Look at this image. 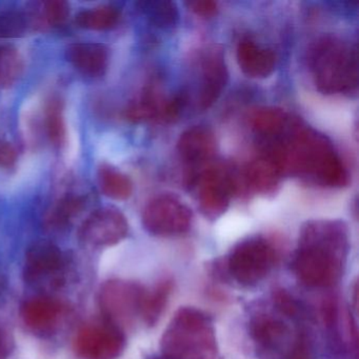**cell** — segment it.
I'll list each match as a JSON object with an SVG mask.
<instances>
[{
  "instance_id": "obj_7",
  "label": "cell",
  "mask_w": 359,
  "mask_h": 359,
  "mask_svg": "<svg viewBox=\"0 0 359 359\" xmlns=\"http://www.w3.org/2000/svg\"><path fill=\"white\" fill-rule=\"evenodd\" d=\"M125 348V331L104 318L81 325L72 340L79 359H117Z\"/></svg>"
},
{
  "instance_id": "obj_21",
  "label": "cell",
  "mask_w": 359,
  "mask_h": 359,
  "mask_svg": "<svg viewBox=\"0 0 359 359\" xmlns=\"http://www.w3.org/2000/svg\"><path fill=\"white\" fill-rule=\"evenodd\" d=\"M98 184L102 194L114 201H127L133 193V184L129 176L107 163L98 169Z\"/></svg>"
},
{
  "instance_id": "obj_6",
  "label": "cell",
  "mask_w": 359,
  "mask_h": 359,
  "mask_svg": "<svg viewBox=\"0 0 359 359\" xmlns=\"http://www.w3.org/2000/svg\"><path fill=\"white\" fill-rule=\"evenodd\" d=\"M277 259V250L268 239L251 237L235 245L229 256L228 271L239 285L252 287L270 274Z\"/></svg>"
},
{
  "instance_id": "obj_27",
  "label": "cell",
  "mask_w": 359,
  "mask_h": 359,
  "mask_svg": "<svg viewBox=\"0 0 359 359\" xmlns=\"http://www.w3.org/2000/svg\"><path fill=\"white\" fill-rule=\"evenodd\" d=\"M45 127L50 142L55 147H62L66 142L67 129L64 104L58 97L50 98L46 104Z\"/></svg>"
},
{
  "instance_id": "obj_29",
  "label": "cell",
  "mask_w": 359,
  "mask_h": 359,
  "mask_svg": "<svg viewBox=\"0 0 359 359\" xmlns=\"http://www.w3.org/2000/svg\"><path fill=\"white\" fill-rule=\"evenodd\" d=\"M26 28V22L20 14H0V37H18L22 35Z\"/></svg>"
},
{
  "instance_id": "obj_35",
  "label": "cell",
  "mask_w": 359,
  "mask_h": 359,
  "mask_svg": "<svg viewBox=\"0 0 359 359\" xmlns=\"http://www.w3.org/2000/svg\"><path fill=\"white\" fill-rule=\"evenodd\" d=\"M323 317L325 323L327 325H333L335 323L336 317H337V306H336L335 300L330 299L325 300L323 304Z\"/></svg>"
},
{
  "instance_id": "obj_5",
  "label": "cell",
  "mask_w": 359,
  "mask_h": 359,
  "mask_svg": "<svg viewBox=\"0 0 359 359\" xmlns=\"http://www.w3.org/2000/svg\"><path fill=\"white\" fill-rule=\"evenodd\" d=\"M73 260L55 243L39 241L26 253L24 279L33 287L62 289L72 279Z\"/></svg>"
},
{
  "instance_id": "obj_34",
  "label": "cell",
  "mask_w": 359,
  "mask_h": 359,
  "mask_svg": "<svg viewBox=\"0 0 359 359\" xmlns=\"http://www.w3.org/2000/svg\"><path fill=\"white\" fill-rule=\"evenodd\" d=\"M15 342L9 330L0 327V359H9L13 352Z\"/></svg>"
},
{
  "instance_id": "obj_13",
  "label": "cell",
  "mask_w": 359,
  "mask_h": 359,
  "mask_svg": "<svg viewBox=\"0 0 359 359\" xmlns=\"http://www.w3.org/2000/svg\"><path fill=\"white\" fill-rule=\"evenodd\" d=\"M201 83L198 104L203 110L211 108L226 89L229 81L228 68L222 46L208 48L201 58Z\"/></svg>"
},
{
  "instance_id": "obj_17",
  "label": "cell",
  "mask_w": 359,
  "mask_h": 359,
  "mask_svg": "<svg viewBox=\"0 0 359 359\" xmlns=\"http://www.w3.org/2000/svg\"><path fill=\"white\" fill-rule=\"evenodd\" d=\"M283 170L276 161L266 155L254 159L245 168V177L248 184L256 192L271 194L276 190L283 177Z\"/></svg>"
},
{
  "instance_id": "obj_16",
  "label": "cell",
  "mask_w": 359,
  "mask_h": 359,
  "mask_svg": "<svg viewBox=\"0 0 359 359\" xmlns=\"http://www.w3.org/2000/svg\"><path fill=\"white\" fill-rule=\"evenodd\" d=\"M237 62L243 74L251 79H262L274 72L276 56L271 50L256 45L251 39H245L237 48Z\"/></svg>"
},
{
  "instance_id": "obj_31",
  "label": "cell",
  "mask_w": 359,
  "mask_h": 359,
  "mask_svg": "<svg viewBox=\"0 0 359 359\" xmlns=\"http://www.w3.org/2000/svg\"><path fill=\"white\" fill-rule=\"evenodd\" d=\"M18 153L13 144L0 136V169H11L18 163Z\"/></svg>"
},
{
  "instance_id": "obj_19",
  "label": "cell",
  "mask_w": 359,
  "mask_h": 359,
  "mask_svg": "<svg viewBox=\"0 0 359 359\" xmlns=\"http://www.w3.org/2000/svg\"><path fill=\"white\" fill-rule=\"evenodd\" d=\"M250 333L258 346L275 348L285 339L289 327L283 319L272 314L260 313L252 319Z\"/></svg>"
},
{
  "instance_id": "obj_30",
  "label": "cell",
  "mask_w": 359,
  "mask_h": 359,
  "mask_svg": "<svg viewBox=\"0 0 359 359\" xmlns=\"http://www.w3.org/2000/svg\"><path fill=\"white\" fill-rule=\"evenodd\" d=\"M273 299H274V304L276 306L277 310L281 314H285L290 317L297 315V302L285 290H275L274 294H273Z\"/></svg>"
},
{
  "instance_id": "obj_8",
  "label": "cell",
  "mask_w": 359,
  "mask_h": 359,
  "mask_svg": "<svg viewBox=\"0 0 359 359\" xmlns=\"http://www.w3.org/2000/svg\"><path fill=\"white\" fill-rule=\"evenodd\" d=\"M144 289L140 283L126 279H110L100 287L98 304L102 318L125 331L140 318Z\"/></svg>"
},
{
  "instance_id": "obj_33",
  "label": "cell",
  "mask_w": 359,
  "mask_h": 359,
  "mask_svg": "<svg viewBox=\"0 0 359 359\" xmlns=\"http://www.w3.org/2000/svg\"><path fill=\"white\" fill-rule=\"evenodd\" d=\"M189 8L193 13L199 18H211L217 14V4L211 0H197L188 3Z\"/></svg>"
},
{
  "instance_id": "obj_14",
  "label": "cell",
  "mask_w": 359,
  "mask_h": 359,
  "mask_svg": "<svg viewBox=\"0 0 359 359\" xmlns=\"http://www.w3.org/2000/svg\"><path fill=\"white\" fill-rule=\"evenodd\" d=\"M177 152L180 159L190 167L205 165L216 152L213 131L205 126H194L186 130L178 140Z\"/></svg>"
},
{
  "instance_id": "obj_10",
  "label": "cell",
  "mask_w": 359,
  "mask_h": 359,
  "mask_svg": "<svg viewBox=\"0 0 359 359\" xmlns=\"http://www.w3.org/2000/svg\"><path fill=\"white\" fill-rule=\"evenodd\" d=\"M20 315L29 332L48 338L62 330L70 315V308L60 298L43 294L28 298L20 306Z\"/></svg>"
},
{
  "instance_id": "obj_3",
  "label": "cell",
  "mask_w": 359,
  "mask_h": 359,
  "mask_svg": "<svg viewBox=\"0 0 359 359\" xmlns=\"http://www.w3.org/2000/svg\"><path fill=\"white\" fill-rule=\"evenodd\" d=\"M356 48L333 35L317 39L309 51V66L317 90L325 95L356 91L358 60Z\"/></svg>"
},
{
  "instance_id": "obj_12",
  "label": "cell",
  "mask_w": 359,
  "mask_h": 359,
  "mask_svg": "<svg viewBox=\"0 0 359 359\" xmlns=\"http://www.w3.org/2000/svg\"><path fill=\"white\" fill-rule=\"evenodd\" d=\"M235 188L234 180L228 170L218 165L207 168L198 178V203L201 212L211 219L222 216L230 205Z\"/></svg>"
},
{
  "instance_id": "obj_23",
  "label": "cell",
  "mask_w": 359,
  "mask_h": 359,
  "mask_svg": "<svg viewBox=\"0 0 359 359\" xmlns=\"http://www.w3.org/2000/svg\"><path fill=\"white\" fill-rule=\"evenodd\" d=\"M140 11L148 18L150 24L161 30H171L180 22L177 6L167 0L142 1L140 4Z\"/></svg>"
},
{
  "instance_id": "obj_15",
  "label": "cell",
  "mask_w": 359,
  "mask_h": 359,
  "mask_svg": "<svg viewBox=\"0 0 359 359\" xmlns=\"http://www.w3.org/2000/svg\"><path fill=\"white\" fill-rule=\"evenodd\" d=\"M66 56L81 74L91 79L104 76L110 60L108 48L100 43H72L67 49Z\"/></svg>"
},
{
  "instance_id": "obj_22",
  "label": "cell",
  "mask_w": 359,
  "mask_h": 359,
  "mask_svg": "<svg viewBox=\"0 0 359 359\" xmlns=\"http://www.w3.org/2000/svg\"><path fill=\"white\" fill-rule=\"evenodd\" d=\"M121 20V12L113 6H100L83 10L77 14L75 22L79 28L90 31H107L115 28Z\"/></svg>"
},
{
  "instance_id": "obj_9",
  "label": "cell",
  "mask_w": 359,
  "mask_h": 359,
  "mask_svg": "<svg viewBox=\"0 0 359 359\" xmlns=\"http://www.w3.org/2000/svg\"><path fill=\"white\" fill-rule=\"evenodd\" d=\"M193 213L177 197L161 195L155 197L142 212V224L147 232L155 236L170 237L190 230Z\"/></svg>"
},
{
  "instance_id": "obj_1",
  "label": "cell",
  "mask_w": 359,
  "mask_h": 359,
  "mask_svg": "<svg viewBox=\"0 0 359 359\" xmlns=\"http://www.w3.org/2000/svg\"><path fill=\"white\" fill-rule=\"evenodd\" d=\"M348 249L346 222L333 219L306 222L300 230L294 273L308 287H333L344 275Z\"/></svg>"
},
{
  "instance_id": "obj_11",
  "label": "cell",
  "mask_w": 359,
  "mask_h": 359,
  "mask_svg": "<svg viewBox=\"0 0 359 359\" xmlns=\"http://www.w3.org/2000/svg\"><path fill=\"white\" fill-rule=\"evenodd\" d=\"M129 234L125 214L114 207H104L92 212L79 230V241L86 247L100 249L112 247Z\"/></svg>"
},
{
  "instance_id": "obj_24",
  "label": "cell",
  "mask_w": 359,
  "mask_h": 359,
  "mask_svg": "<svg viewBox=\"0 0 359 359\" xmlns=\"http://www.w3.org/2000/svg\"><path fill=\"white\" fill-rule=\"evenodd\" d=\"M251 123L253 129L260 135L278 136L289 127L290 118L281 109H258L252 114Z\"/></svg>"
},
{
  "instance_id": "obj_28",
  "label": "cell",
  "mask_w": 359,
  "mask_h": 359,
  "mask_svg": "<svg viewBox=\"0 0 359 359\" xmlns=\"http://www.w3.org/2000/svg\"><path fill=\"white\" fill-rule=\"evenodd\" d=\"M41 16L48 26H62L70 16V5L64 0L45 1L41 4Z\"/></svg>"
},
{
  "instance_id": "obj_2",
  "label": "cell",
  "mask_w": 359,
  "mask_h": 359,
  "mask_svg": "<svg viewBox=\"0 0 359 359\" xmlns=\"http://www.w3.org/2000/svg\"><path fill=\"white\" fill-rule=\"evenodd\" d=\"M289 133L285 140L269 148L283 174L325 188H342L348 184V170L327 136L299 125L294 126Z\"/></svg>"
},
{
  "instance_id": "obj_26",
  "label": "cell",
  "mask_w": 359,
  "mask_h": 359,
  "mask_svg": "<svg viewBox=\"0 0 359 359\" xmlns=\"http://www.w3.org/2000/svg\"><path fill=\"white\" fill-rule=\"evenodd\" d=\"M85 201L79 196H67L60 199L46 218V224L52 230H62L72 224L83 211Z\"/></svg>"
},
{
  "instance_id": "obj_4",
  "label": "cell",
  "mask_w": 359,
  "mask_h": 359,
  "mask_svg": "<svg viewBox=\"0 0 359 359\" xmlns=\"http://www.w3.org/2000/svg\"><path fill=\"white\" fill-rule=\"evenodd\" d=\"M161 350L163 359H217L213 321L198 309L180 308L163 331Z\"/></svg>"
},
{
  "instance_id": "obj_18",
  "label": "cell",
  "mask_w": 359,
  "mask_h": 359,
  "mask_svg": "<svg viewBox=\"0 0 359 359\" xmlns=\"http://www.w3.org/2000/svg\"><path fill=\"white\" fill-rule=\"evenodd\" d=\"M170 98V97H169ZM169 98L161 97L154 89H147L126 110V117L133 123L158 121L165 123Z\"/></svg>"
},
{
  "instance_id": "obj_36",
  "label": "cell",
  "mask_w": 359,
  "mask_h": 359,
  "mask_svg": "<svg viewBox=\"0 0 359 359\" xmlns=\"http://www.w3.org/2000/svg\"><path fill=\"white\" fill-rule=\"evenodd\" d=\"M6 289V279L4 275L0 273V300L3 298Z\"/></svg>"
},
{
  "instance_id": "obj_25",
  "label": "cell",
  "mask_w": 359,
  "mask_h": 359,
  "mask_svg": "<svg viewBox=\"0 0 359 359\" xmlns=\"http://www.w3.org/2000/svg\"><path fill=\"white\" fill-rule=\"evenodd\" d=\"M24 58L13 46H0V89L13 87L24 72Z\"/></svg>"
},
{
  "instance_id": "obj_20",
  "label": "cell",
  "mask_w": 359,
  "mask_h": 359,
  "mask_svg": "<svg viewBox=\"0 0 359 359\" xmlns=\"http://www.w3.org/2000/svg\"><path fill=\"white\" fill-rule=\"evenodd\" d=\"M173 287V280L169 277H165L157 281L152 289L144 291L140 308V318L148 327H153L158 323L167 308Z\"/></svg>"
},
{
  "instance_id": "obj_32",
  "label": "cell",
  "mask_w": 359,
  "mask_h": 359,
  "mask_svg": "<svg viewBox=\"0 0 359 359\" xmlns=\"http://www.w3.org/2000/svg\"><path fill=\"white\" fill-rule=\"evenodd\" d=\"M289 359H311L310 340L304 332H299L296 336L289 353Z\"/></svg>"
}]
</instances>
